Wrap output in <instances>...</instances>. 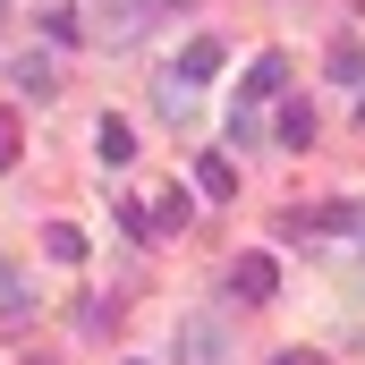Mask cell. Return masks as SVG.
Instances as JSON below:
<instances>
[{"label":"cell","instance_id":"obj_8","mask_svg":"<svg viewBox=\"0 0 365 365\" xmlns=\"http://www.w3.org/2000/svg\"><path fill=\"white\" fill-rule=\"evenodd\" d=\"M280 86H289V60H280V51H264V60L247 68V102H264V93H280Z\"/></svg>","mask_w":365,"mask_h":365},{"label":"cell","instance_id":"obj_1","mask_svg":"<svg viewBox=\"0 0 365 365\" xmlns=\"http://www.w3.org/2000/svg\"><path fill=\"white\" fill-rule=\"evenodd\" d=\"M179 365H230V323L221 314H187L179 323Z\"/></svg>","mask_w":365,"mask_h":365},{"label":"cell","instance_id":"obj_11","mask_svg":"<svg viewBox=\"0 0 365 365\" xmlns=\"http://www.w3.org/2000/svg\"><path fill=\"white\" fill-rule=\"evenodd\" d=\"M162 110H170V119H179V128H187V119H195L204 102H195V86H179V77H170V86H162Z\"/></svg>","mask_w":365,"mask_h":365},{"label":"cell","instance_id":"obj_18","mask_svg":"<svg viewBox=\"0 0 365 365\" xmlns=\"http://www.w3.org/2000/svg\"><path fill=\"white\" fill-rule=\"evenodd\" d=\"M136 9H162V0H136Z\"/></svg>","mask_w":365,"mask_h":365},{"label":"cell","instance_id":"obj_9","mask_svg":"<svg viewBox=\"0 0 365 365\" xmlns=\"http://www.w3.org/2000/svg\"><path fill=\"white\" fill-rule=\"evenodd\" d=\"M280 145H289V153L314 145V102H289V110H280Z\"/></svg>","mask_w":365,"mask_h":365},{"label":"cell","instance_id":"obj_3","mask_svg":"<svg viewBox=\"0 0 365 365\" xmlns=\"http://www.w3.org/2000/svg\"><path fill=\"white\" fill-rule=\"evenodd\" d=\"M195 187H204L212 204H230V195H238V162H230V153H195Z\"/></svg>","mask_w":365,"mask_h":365},{"label":"cell","instance_id":"obj_7","mask_svg":"<svg viewBox=\"0 0 365 365\" xmlns=\"http://www.w3.org/2000/svg\"><path fill=\"white\" fill-rule=\"evenodd\" d=\"M93 145H102V162H110V170H128V153H136V128H128V119H102V128H93Z\"/></svg>","mask_w":365,"mask_h":365},{"label":"cell","instance_id":"obj_10","mask_svg":"<svg viewBox=\"0 0 365 365\" xmlns=\"http://www.w3.org/2000/svg\"><path fill=\"white\" fill-rule=\"evenodd\" d=\"M43 247H51V264H86V230H68V221H51Z\"/></svg>","mask_w":365,"mask_h":365},{"label":"cell","instance_id":"obj_12","mask_svg":"<svg viewBox=\"0 0 365 365\" xmlns=\"http://www.w3.org/2000/svg\"><path fill=\"white\" fill-rule=\"evenodd\" d=\"M43 34H51V43H77V34H86V26H77V9H68V0H60V9H43Z\"/></svg>","mask_w":365,"mask_h":365},{"label":"cell","instance_id":"obj_6","mask_svg":"<svg viewBox=\"0 0 365 365\" xmlns=\"http://www.w3.org/2000/svg\"><path fill=\"white\" fill-rule=\"evenodd\" d=\"M145 212H153V238H179L187 221H195V195H187V187H170V195H162V204H145Z\"/></svg>","mask_w":365,"mask_h":365},{"label":"cell","instance_id":"obj_15","mask_svg":"<svg viewBox=\"0 0 365 365\" xmlns=\"http://www.w3.org/2000/svg\"><path fill=\"white\" fill-rule=\"evenodd\" d=\"M331 77H340V86H365V51H357V43L331 51Z\"/></svg>","mask_w":365,"mask_h":365},{"label":"cell","instance_id":"obj_14","mask_svg":"<svg viewBox=\"0 0 365 365\" xmlns=\"http://www.w3.org/2000/svg\"><path fill=\"white\" fill-rule=\"evenodd\" d=\"M0 314H26V272L17 264H0Z\"/></svg>","mask_w":365,"mask_h":365},{"label":"cell","instance_id":"obj_5","mask_svg":"<svg viewBox=\"0 0 365 365\" xmlns=\"http://www.w3.org/2000/svg\"><path fill=\"white\" fill-rule=\"evenodd\" d=\"M9 86H17V93H43V102H51V93H60V68H51L43 51H26V60L9 68Z\"/></svg>","mask_w":365,"mask_h":365},{"label":"cell","instance_id":"obj_17","mask_svg":"<svg viewBox=\"0 0 365 365\" xmlns=\"http://www.w3.org/2000/svg\"><path fill=\"white\" fill-rule=\"evenodd\" d=\"M280 365H323V357H314V349H289V357H280Z\"/></svg>","mask_w":365,"mask_h":365},{"label":"cell","instance_id":"obj_13","mask_svg":"<svg viewBox=\"0 0 365 365\" xmlns=\"http://www.w3.org/2000/svg\"><path fill=\"white\" fill-rule=\"evenodd\" d=\"M17 153H26V128H17V110H0V170H17Z\"/></svg>","mask_w":365,"mask_h":365},{"label":"cell","instance_id":"obj_4","mask_svg":"<svg viewBox=\"0 0 365 365\" xmlns=\"http://www.w3.org/2000/svg\"><path fill=\"white\" fill-rule=\"evenodd\" d=\"M230 289H238V297H272V289H280V264H272V255H238Z\"/></svg>","mask_w":365,"mask_h":365},{"label":"cell","instance_id":"obj_16","mask_svg":"<svg viewBox=\"0 0 365 365\" xmlns=\"http://www.w3.org/2000/svg\"><path fill=\"white\" fill-rule=\"evenodd\" d=\"M119 230H128V238H153V212H145V204L128 195V204H119Z\"/></svg>","mask_w":365,"mask_h":365},{"label":"cell","instance_id":"obj_2","mask_svg":"<svg viewBox=\"0 0 365 365\" xmlns=\"http://www.w3.org/2000/svg\"><path fill=\"white\" fill-rule=\"evenodd\" d=\"M221 60H230V51H221L212 34H195V43L179 51V68H170V77H179V86H204V77H221Z\"/></svg>","mask_w":365,"mask_h":365}]
</instances>
